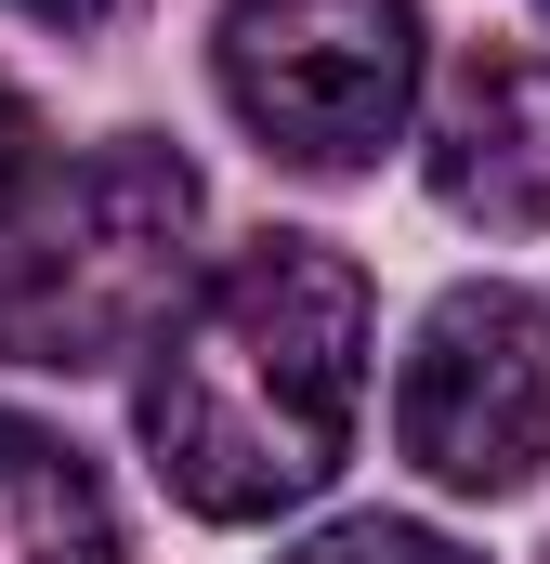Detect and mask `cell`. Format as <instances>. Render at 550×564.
<instances>
[{"instance_id":"cell-1","label":"cell","mask_w":550,"mask_h":564,"mask_svg":"<svg viewBox=\"0 0 550 564\" xmlns=\"http://www.w3.org/2000/svg\"><path fill=\"white\" fill-rule=\"evenodd\" d=\"M367 408V276L328 237H250L144 355V459L197 525L301 512Z\"/></svg>"},{"instance_id":"cell-2","label":"cell","mask_w":550,"mask_h":564,"mask_svg":"<svg viewBox=\"0 0 550 564\" xmlns=\"http://www.w3.org/2000/svg\"><path fill=\"white\" fill-rule=\"evenodd\" d=\"M197 224L210 197L170 144H79L0 210V355L53 381L157 355V328L197 302Z\"/></svg>"},{"instance_id":"cell-3","label":"cell","mask_w":550,"mask_h":564,"mask_svg":"<svg viewBox=\"0 0 550 564\" xmlns=\"http://www.w3.org/2000/svg\"><path fill=\"white\" fill-rule=\"evenodd\" d=\"M223 106L275 171H367L419 119V0H223Z\"/></svg>"},{"instance_id":"cell-4","label":"cell","mask_w":550,"mask_h":564,"mask_svg":"<svg viewBox=\"0 0 550 564\" xmlns=\"http://www.w3.org/2000/svg\"><path fill=\"white\" fill-rule=\"evenodd\" d=\"M394 446L446 499H512L550 473V302L512 276H472L419 315L394 368Z\"/></svg>"},{"instance_id":"cell-5","label":"cell","mask_w":550,"mask_h":564,"mask_svg":"<svg viewBox=\"0 0 550 564\" xmlns=\"http://www.w3.org/2000/svg\"><path fill=\"white\" fill-rule=\"evenodd\" d=\"M419 171L459 224L485 237H550V53L538 40H485L446 66L432 93V132H419Z\"/></svg>"},{"instance_id":"cell-6","label":"cell","mask_w":550,"mask_h":564,"mask_svg":"<svg viewBox=\"0 0 550 564\" xmlns=\"http://www.w3.org/2000/svg\"><path fill=\"white\" fill-rule=\"evenodd\" d=\"M0 564H119L106 473L66 433L13 421V408H0Z\"/></svg>"},{"instance_id":"cell-7","label":"cell","mask_w":550,"mask_h":564,"mask_svg":"<svg viewBox=\"0 0 550 564\" xmlns=\"http://www.w3.org/2000/svg\"><path fill=\"white\" fill-rule=\"evenodd\" d=\"M288 564H472V552L432 539V525H407V512H354V525H315Z\"/></svg>"},{"instance_id":"cell-8","label":"cell","mask_w":550,"mask_h":564,"mask_svg":"<svg viewBox=\"0 0 550 564\" xmlns=\"http://www.w3.org/2000/svg\"><path fill=\"white\" fill-rule=\"evenodd\" d=\"M26 184H40V106H26V93L0 79V210H13Z\"/></svg>"},{"instance_id":"cell-9","label":"cell","mask_w":550,"mask_h":564,"mask_svg":"<svg viewBox=\"0 0 550 564\" xmlns=\"http://www.w3.org/2000/svg\"><path fill=\"white\" fill-rule=\"evenodd\" d=\"M0 13H40V26H92L106 0H0Z\"/></svg>"},{"instance_id":"cell-10","label":"cell","mask_w":550,"mask_h":564,"mask_svg":"<svg viewBox=\"0 0 550 564\" xmlns=\"http://www.w3.org/2000/svg\"><path fill=\"white\" fill-rule=\"evenodd\" d=\"M538 13H550V0H538Z\"/></svg>"}]
</instances>
